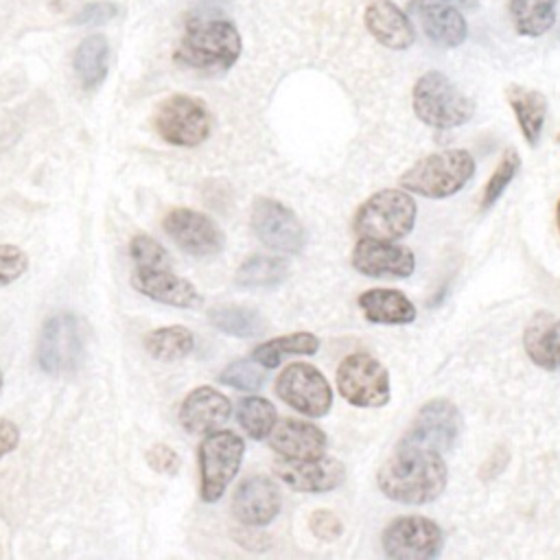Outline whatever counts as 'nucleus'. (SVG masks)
I'll return each instance as SVG.
<instances>
[{
    "label": "nucleus",
    "mask_w": 560,
    "mask_h": 560,
    "mask_svg": "<svg viewBox=\"0 0 560 560\" xmlns=\"http://www.w3.org/2000/svg\"><path fill=\"white\" fill-rule=\"evenodd\" d=\"M446 477L442 453L398 442L394 453L378 468L376 483L387 499L420 505L435 501L442 494Z\"/></svg>",
    "instance_id": "1"
},
{
    "label": "nucleus",
    "mask_w": 560,
    "mask_h": 560,
    "mask_svg": "<svg viewBox=\"0 0 560 560\" xmlns=\"http://www.w3.org/2000/svg\"><path fill=\"white\" fill-rule=\"evenodd\" d=\"M243 50V39L234 22L225 18H192L175 48V61L203 70H230Z\"/></svg>",
    "instance_id": "2"
},
{
    "label": "nucleus",
    "mask_w": 560,
    "mask_h": 560,
    "mask_svg": "<svg viewBox=\"0 0 560 560\" xmlns=\"http://www.w3.org/2000/svg\"><path fill=\"white\" fill-rule=\"evenodd\" d=\"M475 175V160L464 149H448L418 160L400 175V186L429 199H444L459 192Z\"/></svg>",
    "instance_id": "3"
},
{
    "label": "nucleus",
    "mask_w": 560,
    "mask_h": 560,
    "mask_svg": "<svg viewBox=\"0 0 560 560\" xmlns=\"http://www.w3.org/2000/svg\"><path fill=\"white\" fill-rule=\"evenodd\" d=\"M413 112L416 116L435 129H453L466 125L475 114V103L438 70L424 72L413 85Z\"/></svg>",
    "instance_id": "4"
},
{
    "label": "nucleus",
    "mask_w": 560,
    "mask_h": 560,
    "mask_svg": "<svg viewBox=\"0 0 560 560\" xmlns=\"http://www.w3.org/2000/svg\"><path fill=\"white\" fill-rule=\"evenodd\" d=\"M416 221V201L409 192L385 188L368 197L352 221L354 234L359 238L398 241L407 236Z\"/></svg>",
    "instance_id": "5"
},
{
    "label": "nucleus",
    "mask_w": 560,
    "mask_h": 560,
    "mask_svg": "<svg viewBox=\"0 0 560 560\" xmlns=\"http://www.w3.org/2000/svg\"><path fill=\"white\" fill-rule=\"evenodd\" d=\"M37 365L50 376L77 372L85 359V330L74 313L50 315L37 339Z\"/></svg>",
    "instance_id": "6"
},
{
    "label": "nucleus",
    "mask_w": 560,
    "mask_h": 560,
    "mask_svg": "<svg viewBox=\"0 0 560 560\" xmlns=\"http://www.w3.org/2000/svg\"><path fill=\"white\" fill-rule=\"evenodd\" d=\"M245 455V442L234 431H212L199 444V497L214 503L236 477Z\"/></svg>",
    "instance_id": "7"
},
{
    "label": "nucleus",
    "mask_w": 560,
    "mask_h": 560,
    "mask_svg": "<svg viewBox=\"0 0 560 560\" xmlns=\"http://www.w3.org/2000/svg\"><path fill=\"white\" fill-rule=\"evenodd\" d=\"M158 136L175 147H197L212 131V116L206 103L190 94L166 96L153 116Z\"/></svg>",
    "instance_id": "8"
},
{
    "label": "nucleus",
    "mask_w": 560,
    "mask_h": 560,
    "mask_svg": "<svg viewBox=\"0 0 560 560\" xmlns=\"http://www.w3.org/2000/svg\"><path fill=\"white\" fill-rule=\"evenodd\" d=\"M337 389L354 407H383L389 402V374L372 354L354 352L337 368Z\"/></svg>",
    "instance_id": "9"
},
{
    "label": "nucleus",
    "mask_w": 560,
    "mask_h": 560,
    "mask_svg": "<svg viewBox=\"0 0 560 560\" xmlns=\"http://www.w3.org/2000/svg\"><path fill=\"white\" fill-rule=\"evenodd\" d=\"M383 551L392 560H431L442 551V529L427 516L394 518L381 536Z\"/></svg>",
    "instance_id": "10"
},
{
    "label": "nucleus",
    "mask_w": 560,
    "mask_h": 560,
    "mask_svg": "<svg viewBox=\"0 0 560 560\" xmlns=\"http://www.w3.org/2000/svg\"><path fill=\"white\" fill-rule=\"evenodd\" d=\"M276 394L308 418H322L332 407V389L326 376L308 363H289L276 378Z\"/></svg>",
    "instance_id": "11"
},
{
    "label": "nucleus",
    "mask_w": 560,
    "mask_h": 560,
    "mask_svg": "<svg viewBox=\"0 0 560 560\" xmlns=\"http://www.w3.org/2000/svg\"><path fill=\"white\" fill-rule=\"evenodd\" d=\"M252 228L262 245L280 254H300L306 245V232L295 212L269 197L254 201Z\"/></svg>",
    "instance_id": "12"
},
{
    "label": "nucleus",
    "mask_w": 560,
    "mask_h": 560,
    "mask_svg": "<svg viewBox=\"0 0 560 560\" xmlns=\"http://www.w3.org/2000/svg\"><path fill=\"white\" fill-rule=\"evenodd\" d=\"M462 431V416L457 407L444 398L429 400L413 418L400 442L446 453L455 446Z\"/></svg>",
    "instance_id": "13"
},
{
    "label": "nucleus",
    "mask_w": 560,
    "mask_h": 560,
    "mask_svg": "<svg viewBox=\"0 0 560 560\" xmlns=\"http://www.w3.org/2000/svg\"><path fill=\"white\" fill-rule=\"evenodd\" d=\"M162 225L179 249L197 258L214 256L225 245L221 228L208 214L192 208H173L166 212Z\"/></svg>",
    "instance_id": "14"
},
{
    "label": "nucleus",
    "mask_w": 560,
    "mask_h": 560,
    "mask_svg": "<svg viewBox=\"0 0 560 560\" xmlns=\"http://www.w3.org/2000/svg\"><path fill=\"white\" fill-rule=\"evenodd\" d=\"M276 475L298 492H330L346 479V466L328 455L313 459H280Z\"/></svg>",
    "instance_id": "15"
},
{
    "label": "nucleus",
    "mask_w": 560,
    "mask_h": 560,
    "mask_svg": "<svg viewBox=\"0 0 560 560\" xmlns=\"http://www.w3.org/2000/svg\"><path fill=\"white\" fill-rule=\"evenodd\" d=\"M352 267L370 278H407L413 273L416 260L409 247L394 245L392 241L359 238L352 249Z\"/></svg>",
    "instance_id": "16"
},
{
    "label": "nucleus",
    "mask_w": 560,
    "mask_h": 560,
    "mask_svg": "<svg viewBox=\"0 0 560 560\" xmlns=\"http://www.w3.org/2000/svg\"><path fill=\"white\" fill-rule=\"evenodd\" d=\"M282 508L280 488L267 475H254L241 481L232 499V512L238 523L247 527H262L271 523Z\"/></svg>",
    "instance_id": "17"
},
{
    "label": "nucleus",
    "mask_w": 560,
    "mask_h": 560,
    "mask_svg": "<svg viewBox=\"0 0 560 560\" xmlns=\"http://www.w3.org/2000/svg\"><path fill=\"white\" fill-rule=\"evenodd\" d=\"M232 402L225 394L210 385L195 387L179 405V422L192 435H208L228 422Z\"/></svg>",
    "instance_id": "18"
},
{
    "label": "nucleus",
    "mask_w": 560,
    "mask_h": 560,
    "mask_svg": "<svg viewBox=\"0 0 560 560\" xmlns=\"http://www.w3.org/2000/svg\"><path fill=\"white\" fill-rule=\"evenodd\" d=\"M409 15L418 20L424 35L440 46L455 48L466 42L468 24L459 9L440 0H411L407 4Z\"/></svg>",
    "instance_id": "19"
},
{
    "label": "nucleus",
    "mask_w": 560,
    "mask_h": 560,
    "mask_svg": "<svg viewBox=\"0 0 560 560\" xmlns=\"http://www.w3.org/2000/svg\"><path fill=\"white\" fill-rule=\"evenodd\" d=\"M131 284L142 295L175 308H199L203 304L201 293L192 282L175 276L171 269H138L131 273Z\"/></svg>",
    "instance_id": "20"
},
{
    "label": "nucleus",
    "mask_w": 560,
    "mask_h": 560,
    "mask_svg": "<svg viewBox=\"0 0 560 560\" xmlns=\"http://www.w3.org/2000/svg\"><path fill=\"white\" fill-rule=\"evenodd\" d=\"M269 446L284 459H313L326 455V433L306 420L284 418L269 433Z\"/></svg>",
    "instance_id": "21"
},
{
    "label": "nucleus",
    "mask_w": 560,
    "mask_h": 560,
    "mask_svg": "<svg viewBox=\"0 0 560 560\" xmlns=\"http://www.w3.org/2000/svg\"><path fill=\"white\" fill-rule=\"evenodd\" d=\"M370 35L392 50H405L416 42V31L409 15L392 0H372L363 13Z\"/></svg>",
    "instance_id": "22"
},
{
    "label": "nucleus",
    "mask_w": 560,
    "mask_h": 560,
    "mask_svg": "<svg viewBox=\"0 0 560 560\" xmlns=\"http://www.w3.org/2000/svg\"><path fill=\"white\" fill-rule=\"evenodd\" d=\"M523 346L538 368H560V317L551 313H536L525 326Z\"/></svg>",
    "instance_id": "23"
},
{
    "label": "nucleus",
    "mask_w": 560,
    "mask_h": 560,
    "mask_svg": "<svg viewBox=\"0 0 560 560\" xmlns=\"http://www.w3.org/2000/svg\"><path fill=\"white\" fill-rule=\"evenodd\" d=\"M359 308L365 319L374 324H411L416 319V306L396 289H368L359 295Z\"/></svg>",
    "instance_id": "24"
},
{
    "label": "nucleus",
    "mask_w": 560,
    "mask_h": 560,
    "mask_svg": "<svg viewBox=\"0 0 560 560\" xmlns=\"http://www.w3.org/2000/svg\"><path fill=\"white\" fill-rule=\"evenodd\" d=\"M74 74L83 90H98L109 72V42L105 35L94 33L81 39L74 50Z\"/></svg>",
    "instance_id": "25"
},
{
    "label": "nucleus",
    "mask_w": 560,
    "mask_h": 560,
    "mask_svg": "<svg viewBox=\"0 0 560 560\" xmlns=\"http://www.w3.org/2000/svg\"><path fill=\"white\" fill-rule=\"evenodd\" d=\"M508 101L514 109V116L518 120L521 133L525 136V140L534 147L542 133V125H545V114H547V98L536 92V90H527L521 85H512L508 90Z\"/></svg>",
    "instance_id": "26"
},
{
    "label": "nucleus",
    "mask_w": 560,
    "mask_h": 560,
    "mask_svg": "<svg viewBox=\"0 0 560 560\" xmlns=\"http://www.w3.org/2000/svg\"><path fill=\"white\" fill-rule=\"evenodd\" d=\"M558 0H510L508 13L518 35L540 37L556 24Z\"/></svg>",
    "instance_id": "27"
},
{
    "label": "nucleus",
    "mask_w": 560,
    "mask_h": 560,
    "mask_svg": "<svg viewBox=\"0 0 560 560\" xmlns=\"http://www.w3.org/2000/svg\"><path fill=\"white\" fill-rule=\"evenodd\" d=\"M287 276H289V265L282 258L256 254L241 262L234 280L243 289H271L284 282Z\"/></svg>",
    "instance_id": "28"
},
{
    "label": "nucleus",
    "mask_w": 560,
    "mask_h": 560,
    "mask_svg": "<svg viewBox=\"0 0 560 560\" xmlns=\"http://www.w3.org/2000/svg\"><path fill=\"white\" fill-rule=\"evenodd\" d=\"M319 348V339L313 332L298 330L284 337L269 339L254 348L252 359L265 368H278L280 361L289 354H315Z\"/></svg>",
    "instance_id": "29"
},
{
    "label": "nucleus",
    "mask_w": 560,
    "mask_h": 560,
    "mask_svg": "<svg viewBox=\"0 0 560 560\" xmlns=\"http://www.w3.org/2000/svg\"><path fill=\"white\" fill-rule=\"evenodd\" d=\"M147 352L158 361H179L195 348V335L186 326H162L144 337Z\"/></svg>",
    "instance_id": "30"
},
{
    "label": "nucleus",
    "mask_w": 560,
    "mask_h": 560,
    "mask_svg": "<svg viewBox=\"0 0 560 560\" xmlns=\"http://www.w3.org/2000/svg\"><path fill=\"white\" fill-rule=\"evenodd\" d=\"M208 319L214 328L232 337H254L265 330V322L256 311L236 304H221L210 308Z\"/></svg>",
    "instance_id": "31"
},
{
    "label": "nucleus",
    "mask_w": 560,
    "mask_h": 560,
    "mask_svg": "<svg viewBox=\"0 0 560 560\" xmlns=\"http://www.w3.org/2000/svg\"><path fill=\"white\" fill-rule=\"evenodd\" d=\"M236 420L249 438L262 440L276 427V407L262 396H245L236 402Z\"/></svg>",
    "instance_id": "32"
},
{
    "label": "nucleus",
    "mask_w": 560,
    "mask_h": 560,
    "mask_svg": "<svg viewBox=\"0 0 560 560\" xmlns=\"http://www.w3.org/2000/svg\"><path fill=\"white\" fill-rule=\"evenodd\" d=\"M265 370L267 368L254 359H238L219 374V383L243 392H256L265 383Z\"/></svg>",
    "instance_id": "33"
},
{
    "label": "nucleus",
    "mask_w": 560,
    "mask_h": 560,
    "mask_svg": "<svg viewBox=\"0 0 560 560\" xmlns=\"http://www.w3.org/2000/svg\"><path fill=\"white\" fill-rule=\"evenodd\" d=\"M129 256L138 269H168L166 249L149 234H136L129 241Z\"/></svg>",
    "instance_id": "34"
},
{
    "label": "nucleus",
    "mask_w": 560,
    "mask_h": 560,
    "mask_svg": "<svg viewBox=\"0 0 560 560\" xmlns=\"http://www.w3.org/2000/svg\"><path fill=\"white\" fill-rule=\"evenodd\" d=\"M518 166H521V160H518L516 151H510V153L503 155V160L499 162V166L494 168V173L490 175V179H488V184L483 188V195H481V208L483 210L490 208L503 195V190L508 188V184L516 175Z\"/></svg>",
    "instance_id": "35"
},
{
    "label": "nucleus",
    "mask_w": 560,
    "mask_h": 560,
    "mask_svg": "<svg viewBox=\"0 0 560 560\" xmlns=\"http://www.w3.org/2000/svg\"><path fill=\"white\" fill-rule=\"evenodd\" d=\"M28 269V256L22 247L0 243V287L15 282Z\"/></svg>",
    "instance_id": "36"
},
{
    "label": "nucleus",
    "mask_w": 560,
    "mask_h": 560,
    "mask_svg": "<svg viewBox=\"0 0 560 560\" xmlns=\"http://www.w3.org/2000/svg\"><path fill=\"white\" fill-rule=\"evenodd\" d=\"M116 13H118V7L112 2H90L79 9L72 22L79 26H101L112 18H116Z\"/></svg>",
    "instance_id": "37"
},
{
    "label": "nucleus",
    "mask_w": 560,
    "mask_h": 560,
    "mask_svg": "<svg viewBox=\"0 0 560 560\" xmlns=\"http://www.w3.org/2000/svg\"><path fill=\"white\" fill-rule=\"evenodd\" d=\"M308 527H311V532H313L319 540H326V542L337 540V538L341 536V532H343L341 521H339L332 512H328V510H317V512H313L311 518H308Z\"/></svg>",
    "instance_id": "38"
},
{
    "label": "nucleus",
    "mask_w": 560,
    "mask_h": 560,
    "mask_svg": "<svg viewBox=\"0 0 560 560\" xmlns=\"http://www.w3.org/2000/svg\"><path fill=\"white\" fill-rule=\"evenodd\" d=\"M147 462L155 472L175 475L179 470V455L166 444H155L147 451Z\"/></svg>",
    "instance_id": "39"
},
{
    "label": "nucleus",
    "mask_w": 560,
    "mask_h": 560,
    "mask_svg": "<svg viewBox=\"0 0 560 560\" xmlns=\"http://www.w3.org/2000/svg\"><path fill=\"white\" fill-rule=\"evenodd\" d=\"M20 444V429L13 420L0 418V459L15 451Z\"/></svg>",
    "instance_id": "40"
},
{
    "label": "nucleus",
    "mask_w": 560,
    "mask_h": 560,
    "mask_svg": "<svg viewBox=\"0 0 560 560\" xmlns=\"http://www.w3.org/2000/svg\"><path fill=\"white\" fill-rule=\"evenodd\" d=\"M442 2H453L462 9H477L479 7V0H442Z\"/></svg>",
    "instance_id": "41"
},
{
    "label": "nucleus",
    "mask_w": 560,
    "mask_h": 560,
    "mask_svg": "<svg viewBox=\"0 0 560 560\" xmlns=\"http://www.w3.org/2000/svg\"><path fill=\"white\" fill-rule=\"evenodd\" d=\"M558 228H560V203H558Z\"/></svg>",
    "instance_id": "42"
},
{
    "label": "nucleus",
    "mask_w": 560,
    "mask_h": 560,
    "mask_svg": "<svg viewBox=\"0 0 560 560\" xmlns=\"http://www.w3.org/2000/svg\"><path fill=\"white\" fill-rule=\"evenodd\" d=\"M0 392H2V370H0Z\"/></svg>",
    "instance_id": "43"
}]
</instances>
